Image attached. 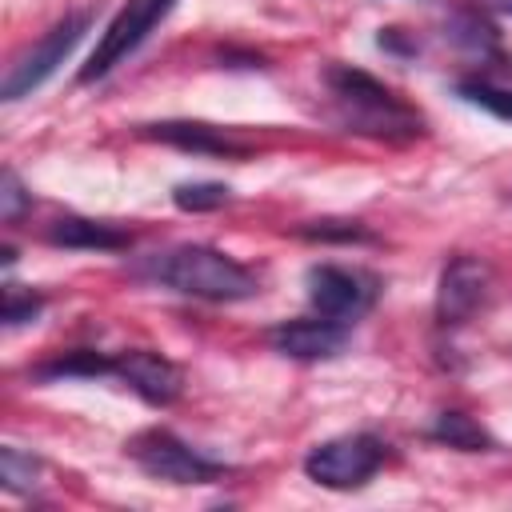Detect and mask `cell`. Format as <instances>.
Masks as SVG:
<instances>
[{
	"label": "cell",
	"mask_w": 512,
	"mask_h": 512,
	"mask_svg": "<svg viewBox=\"0 0 512 512\" xmlns=\"http://www.w3.org/2000/svg\"><path fill=\"white\" fill-rule=\"evenodd\" d=\"M448 40H452L456 48L480 56L484 64H488L492 56H500V52H496V44H500L496 28H492L480 12H472V8H464V12H456V16L448 20Z\"/></svg>",
	"instance_id": "9a60e30c"
},
{
	"label": "cell",
	"mask_w": 512,
	"mask_h": 512,
	"mask_svg": "<svg viewBox=\"0 0 512 512\" xmlns=\"http://www.w3.org/2000/svg\"><path fill=\"white\" fill-rule=\"evenodd\" d=\"M504 64H508V72H512V60H504Z\"/></svg>",
	"instance_id": "603a6c76"
},
{
	"label": "cell",
	"mask_w": 512,
	"mask_h": 512,
	"mask_svg": "<svg viewBox=\"0 0 512 512\" xmlns=\"http://www.w3.org/2000/svg\"><path fill=\"white\" fill-rule=\"evenodd\" d=\"M300 236H308V240H344V244L372 240V232L360 220H312V224L300 228Z\"/></svg>",
	"instance_id": "ffe728a7"
},
{
	"label": "cell",
	"mask_w": 512,
	"mask_h": 512,
	"mask_svg": "<svg viewBox=\"0 0 512 512\" xmlns=\"http://www.w3.org/2000/svg\"><path fill=\"white\" fill-rule=\"evenodd\" d=\"M456 96L476 104V108H484V112H492L496 120H512V88L496 84L492 76H464L456 84Z\"/></svg>",
	"instance_id": "2e32d148"
},
{
	"label": "cell",
	"mask_w": 512,
	"mask_h": 512,
	"mask_svg": "<svg viewBox=\"0 0 512 512\" xmlns=\"http://www.w3.org/2000/svg\"><path fill=\"white\" fill-rule=\"evenodd\" d=\"M272 352L288 360H332L348 348V324L328 320V316H304V320H284L268 328Z\"/></svg>",
	"instance_id": "9c48e42d"
},
{
	"label": "cell",
	"mask_w": 512,
	"mask_h": 512,
	"mask_svg": "<svg viewBox=\"0 0 512 512\" xmlns=\"http://www.w3.org/2000/svg\"><path fill=\"white\" fill-rule=\"evenodd\" d=\"M140 136L184 148V152H200V156H224V160L248 156V144L232 128L204 124V120H160V124H144Z\"/></svg>",
	"instance_id": "8fae6325"
},
{
	"label": "cell",
	"mask_w": 512,
	"mask_h": 512,
	"mask_svg": "<svg viewBox=\"0 0 512 512\" xmlns=\"http://www.w3.org/2000/svg\"><path fill=\"white\" fill-rule=\"evenodd\" d=\"M428 436H432L436 444H448V448H460V452H492V448H496V440L480 428V420H472L468 412H456V408L440 412V416L432 420Z\"/></svg>",
	"instance_id": "5bb4252c"
},
{
	"label": "cell",
	"mask_w": 512,
	"mask_h": 512,
	"mask_svg": "<svg viewBox=\"0 0 512 512\" xmlns=\"http://www.w3.org/2000/svg\"><path fill=\"white\" fill-rule=\"evenodd\" d=\"M0 476H4L8 492H36L40 476H44V464L32 452H20L16 444H4L0 448Z\"/></svg>",
	"instance_id": "e0dca14e"
},
{
	"label": "cell",
	"mask_w": 512,
	"mask_h": 512,
	"mask_svg": "<svg viewBox=\"0 0 512 512\" xmlns=\"http://www.w3.org/2000/svg\"><path fill=\"white\" fill-rule=\"evenodd\" d=\"M112 372H116V356H104L96 348H72V352H60L32 368L36 380H96V376H112Z\"/></svg>",
	"instance_id": "4fadbf2b"
},
{
	"label": "cell",
	"mask_w": 512,
	"mask_h": 512,
	"mask_svg": "<svg viewBox=\"0 0 512 512\" xmlns=\"http://www.w3.org/2000/svg\"><path fill=\"white\" fill-rule=\"evenodd\" d=\"M484 4H492V8H500V12H512V0H484Z\"/></svg>",
	"instance_id": "7402d4cb"
},
{
	"label": "cell",
	"mask_w": 512,
	"mask_h": 512,
	"mask_svg": "<svg viewBox=\"0 0 512 512\" xmlns=\"http://www.w3.org/2000/svg\"><path fill=\"white\" fill-rule=\"evenodd\" d=\"M176 8V0H128L112 20H108V28L100 32V40H96V48H92V56H88V64L80 68V84H92V80H104L116 64H124L152 32H156V24L160 20H168V12Z\"/></svg>",
	"instance_id": "5b68a950"
},
{
	"label": "cell",
	"mask_w": 512,
	"mask_h": 512,
	"mask_svg": "<svg viewBox=\"0 0 512 512\" xmlns=\"http://www.w3.org/2000/svg\"><path fill=\"white\" fill-rule=\"evenodd\" d=\"M48 244L72 248V252H120L132 244V232L112 220H88V216H60L48 224Z\"/></svg>",
	"instance_id": "7c38bea8"
},
{
	"label": "cell",
	"mask_w": 512,
	"mask_h": 512,
	"mask_svg": "<svg viewBox=\"0 0 512 512\" xmlns=\"http://www.w3.org/2000/svg\"><path fill=\"white\" fill-rule=\"evenodd\" d=\"M136 276L192 300H212V304L252 300L260 292V280L252 276V268H244L240 260H232L212 244H176V248L152 252L136 264Z\"/></svg>",
	"instance_id": "6da1fadb"
},
{
	"label": "cell",
	"mask_w": 512,
	"mask_h": 512,
	"mask_svg": "<svg viewBox=\"0 0 512 512\" xmlns=\"http://www.w3.org/2000/svg\"><path fill=\"white\" fill-rule=\"evenodd\" d=\"M28 204H32V196L24 192L20 176L12 168H4V176H0V216H4V224H16Z\"/></svg>",
	"instance_id": "44dd1931"
},
{
	"label": "cell",
	"mask_w": 512,
	"mask_h": 512,
	"mask_svg": "<svg viewBox=\"0 0 512 512\" xmlns=\"http://www.w3.org/2000/svg\"><path fill=\"white\" fill-rule=\"evenodd\" d=\"M492 296V268L480 256H452L436 284V324L460 328L468 324Z\"/></svg>",
	"instance_id": "ba28073f"
},
{
	"label": "cell",
	"mask_w": 512,
	"mask_h": 512,
	"mask_svg": "<svg viewBox=\"0 0 512 512\" xmlns=\"http://www.w3.org/2000/svg\"><path fill=\"white\" fill-rule=\"evenodd\" d=\"M92 28V12L88 8H80V12H68L64 20H56L36 44H28L12 64H8V72H4V84H0V100H24V96H32L68 56H72V48L84 40V32Z\"/></svg>",
	"instance_id": "3957f363"
},
{
	"label": "cell",
	"mask_w": 512,
	"mask_h": 512,
	"mask_svg": "<svg viewBox=\"0 0 512 512\" xmlns=\"http://www.w3.org/2000/svg\"><path fill=\"white\" fill-rule=\"evenodd\" d=\"M128 456L152 476V480H168V484H212L228 472V464L208 460L204 452H196L192 444H184L176 432L168 428H148L136 432L128 440Z\"/></svg>",
	"instance_id": "8992f818"
},
{
	"label": "cell",
	"mask_w": 512,
	"mask_h": 512,
	"mask_svg": "<svg viewBox=\"0 0 512 512\" xmlns=\"http://www.w3.org/2000/svg\"><path fill=\"white\" fill-rule=\"evenodd\" d=\"M328 96H332V112L340 120V128L356 132V136H372V140H412L424 132L420 116L392 92L384 88L376 76L352 68V64H332L324 72Z\"/></svg>",
	"instance_id": "7a4b0ae2"
},
{
	"label": "cell",
	"mask_w": 512,
	"mask_h": 512,
	"mask_svg": "<svg viewBox=\"0 0 512 512\" xmlns=\"http://www.w3.org/2000/svg\"><path fill=\"white\" fill-rule=\"evenodd\" d=\"M112 376L124 380V384H128L144 404H152V408L172 404V400L180 396V388H184V372H180L168 356H160V352H152V348H128V352H120Z\"/></svg>",
	"instance_id": "30bf717a"
},
{
	"label": "cell",
	"mask_w": 512,
	"mask_h": 512,
	"mask_svg": "<svg viewBox=\"0 0 512 512\" xmlns=\"http://www.w3.org/2000/svg\"><path fill=\"white\" fill-rule=\"evenodd\" d=\"M40 308H44V296H36V292H28L20 284L4 288V328H20V324L36 320Z\"/></svg>",
	"instance_id": "d6986e66"
},
{
	"label": "cell",
	"mask_w": 512,
	"mask_h": 512,
	"mask_svg": "<svg viewBox=\"0 0 512 512\" xmlns=\"http://www.w3.org/2000/svg\"><path fill=\"white\" fill-rule=\"evenodd\" d=\"M308 304L312 312L328 316V320H340V324H356L380 296V284L372 272H360V268H340V264H312L308 276Z\"/></svg>",
	"instance_id": "52a82bcc"
},
{
	"label": "cell",
	"mask_w": 512,
	"mask_h": 512,
	"mask_svg": "<svg viewBox=\"0 0 512 512\" xmlns=\"http://www.w3.org/2000/svg\"><path fill=\"white\" fill-rule=\"evenodd\" d=\"M380 464H384V440H376L372 432H348L316 444L304 456V476L320 488L352 492L364 488L380 472Z\"/></svg>",
	"instance_id": "277c9868"
},
{
	"label": "cell",
	"mask_w": 512,
	"mask_h": 512,
	"mask_svg": "<svg viewBox=\"0 0 512 512\" xmlns=\"http://www.w3.org/2000/svg\"><path fill=\"white\" fill-rule=\"evenodd\" d=\"M172 200L184 212H212V208H224L232 200V188L216 184V180H192V184H176Z\"/></svg>",
	"instance_id": "ac0fdd59"
}]
</instances>
